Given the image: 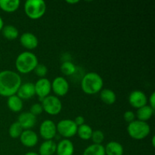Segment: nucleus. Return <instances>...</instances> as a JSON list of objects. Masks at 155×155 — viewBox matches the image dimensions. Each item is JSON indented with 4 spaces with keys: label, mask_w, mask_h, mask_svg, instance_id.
I'll return each instance as SVG.
<instances>
[{
    "label": "nucleus",
    "mask_w": 155,
    "mask_h": 155,
    "mask_svg": "<svg viewBox=\"0 0 155 155\" xmlns=\"http://www.w3.org/2000/svg\"><path fill=\"white\" fill-rule=\"evenodd\" d=\"M21 78L18 73L5 70L0 72V95L10 97L16 95L21 86Z\"/></svg>",
    "instance_id": "1"
},
{
    "label": "nucleus",
    "mask_w": 155,
    "mask_h": 155,
    "mask_svg": "<svg viewBox=\"0 0 155 155\" xmlns=\"http://www.w3.org/2000/svg\"><path fill=\"white\" fill-rule=\"evenodd\" d=\"M104 81L101 76L95 72L87 73L81 80V89L87 95H95L102 90Z\"/></svg>",
    "instance_id": "2"
},
{
    "label": "nucleus",
    "mask_w": 155,
    "mask_h": 155,
    "mask_svg": "<svg viewBox=\"0 0 155 155\" xmlns=\"http://www.w3.org/2000/svg\"><path fill=\"white\" fill-rule=\"evenodd\" d=\"M38 64V58L36 54L29 51H23L18 54L15 61L17 71L23 74H29L34 71Z\"/></svg>",
    "instance_id": "3"
},
{
    "label": "nucleus",
    "mask_w": 155,
    "mask_h": 155,
    "mask_svg": "<svg viewBox=\"0 0 155 155\" xmlns=\"http://www.w3.org/2000/svg\"><path fill=\"white\" fill-rule=\"evenodd\" d=\"M46 12V4L43 0H27L24 3V12L29 18L38 20Z\"/></svg>",
    "instance_id": "4"
},
{
    "label": "nucleus",
    "mask_w": 155,
    "mask_h": 155,
    "mask_svg": "<svg viewBox=\"0 0 155 155\" xmlns=\"http://www.w3.org/2000/svg\"><path fill=\"white\" fill-rule=\"evenodd\" d=\"M151 132V127L147 122L136 120L129 124L127 127V133L129 136L136 140H142L145 139Z\"/></svg>",
    "instance_id": "5"
},
{
    "label": "nucleus",
    "mask_w": 155,
    "mask_h": 155,
    "mask_svg": "<svg viewBox=\"0 0 155 155\" xmlns=\"http://www.w3.org/2000/svg\"><path fill=\"white\" fill-rule=\"evenodd\" d=\"M77 128L78 127L76 125L74 121L70 119L61 120L56 125L57 133L67 139L77 134Z\"/></svg>",
    "instance_id": "6"
},
{
    "label": "nucleus",
    "mask_w": 155,
    "mask_h": 155,
    "mask_svg": "<svg viewBox=\"0 0 155 155\" xmlns=\"http://www.w3.org/2000/svg\"><path fill=\"white\" fill-rule=\"evenodd\" d=\"M42 109L48 114L57 115L61 111L62 103L61 100L54 95H48L42 101Z\"/></svg>",
    "instance_id": "7"
},
{
    "label": "nucleus",
    "mask_w": 155,
    "mask_h": 155,
    "mask_svg": "<svg viewBox=\"0 0 155 155\" xmlns=\"http://www.w3.org/2000/svg\"><path fill=\"white\" fill-rule=\"evenodd\" d=\"M35 93L39 97L41 102L45 97L48 96L51 91V83L46 78H40L34 84Z\"/></svg>",
    "instance_id": "8"
},
{
    "label": "nucleus",
    "mask_w": 155,
    "mask_h": 155,
    "mask_svg": "<svg viewBox=\"0 0 155 155\" xmlns=\"http://www.w3.org/2000/svg\"><path fill=\"white\" fill-rule=\"evenodd\" d=\"M39 133L45 141L52 140L57 135L55 124L51 120H45L39 127Z\"/></svg>",
    "instance_id": "9"
},
{
    "label": "nucleus",
    "mask_w": 155,
    "mask_h": 155,
    "mask_svg": "<svg viewBox=\"0 0 155 155\" xmlns=\"http://www.w3.org/2000/svg\"><path fill=\"white\" fill-rule=\"evenodd\" d=\"M70 85L63 77H57L51 83V90L58 96H64L69 91Z\"/></svg>",
    "instance_id": "10"
},
{
    "label": "nucleus",
    "mask_w": 155,
    "mask_h": 155,
    "mask_svg": "<svg viewBox=\"0 0 155 155\" xmlns=\"http://www.w3.org/2000/svg\"><path fill=\"white\" fill-rule=\"evenodd\" d=\"M129 103L133 107L139 109L146 105L148 103V97L140 90H134L129 95Z\"/></svg>",
    "instance_id": "11"
},
{
    "label": "nucleus",
    "mask_w": 155,
    "mask_h": 155,
    "mask_svg": "<svg viewBox=\"0 0 155 155\" xmlns=\"http://www.w3.org/2000/svg\"><path fill=\"white\" fill-rule=\"evenodd\" d=\"M20 141L27 148H33L39 141L38 135L32 130H24L20 136Z\"/></svg>",
    "instance_id": "12"
},
{
    "label": "nucleus",
    "mask_w": 155,
    "mask_h": 155,
    "mask_svg": "<svg viewBox=\"0 0 155 155\" xmlns=\"http://www.w3.org/2000/svg\"><path fill=\"white\" fill-rule=\"evenodd\" d=\"M20 42L23 47L28 50H33L39 45V40L36 35L32 33H24L20 36Z\"/></svg>",
    "instance_id": "13"
},
{
    "label": "nucleus",
    "mask_w": 155,
    "mask_h": 155,
    "mask_svg": "<svg viewBox=\"0 0 155 155\" xmlns=\"http://www.w3.org/2000/svg\"><path fill=\"white\" fill-rule=\"evenodd\" d=\"M36 117L32 114L30 111L21 113L18 119V122L24 130H31L36 125Z\"/></svg>",
    "instance_id": "14"
},
{
    "label": "nucleus",
    "mask_w": 155,
    "mask_h": 155,
    "mask_svg": "<svg viewBox=\"0 0 155 155\" xmlns=\"http://www.w3.org/2000/svg\"><path fill=\"white\" fill-rule=\"evenodd\" d=\"M17 95L21 99H30L33 98L36 93H35L34 83L27 82L21 85V86L18 89L17 92Z\"/></svg>",
    "instance_id": "15"
},
{
    "label": "nucleus",
    "mask_w": 155,
    "mask_h": 155,
    "mask_svg": "<svg viewBox=\"0 0 155 155\" xmlns=\"http://www.w3.org/2000/svg\"><path fill=\"white\" fill-rule=\"evenodd\" d=\"M56 153L57 155H74V144L69 139H62L57 145Z\"/></svg>",
    "instance_id": "16"
},
{
    "label": "nucleus",
    "mask_w": 155,
    "mask_h": 155,
    "mask_svg": "<svg viewBox=\"0 0 155 155\" xmlns=\"http://www.w3.org/2000/svg\"><path fill=\"white\" fill-rule=\"evenodd\" d=\"M154 109H153L149 105L146 104V105L137 109L136 117H137L138 120L147 122V121L149 120L152 117V116L154 115Z\"/></svg>",
    "instance_id": "17"
},
{
    "label": "nucleus",
    "mask_w": 155,
    "mask_h": 155,
    "mask_svg": "<svg viewBox=\"0 0 155 155\" xmlns=\"http://www.w3.org/2000/svg\"><path fill=\"white\" fill-rule=\"evenodd\" d=\"M57 144L53 140H46L41 144L39 148V155H54L56 152Z\"/></svg>",
    "instance_id": "18"
},
{
    "label": "nucleus",
    "mask_w": 155,
    "mask_h": 155,
    "mask_svg": "<svg viewBox=\"0 0 155 155\" xmlns=\"http://www.w3.org/2000/svg\"><path fill=\"white\" fill-rule=\"evenodd\" d=\"M105 154L107 155H123L124 152V149L123 145L117 142H108L104 147Z\"/></svg>",
    "instance_id": "19"
},
{
    "label": "nucleus",
    "mask_w": 155,
    "mask_h": 155,
    "mask_svg": "<svg viewBox=\"0 0 155 155\" xmlns=\"http://www.w3.org/2000/svg\"><path fill=\"white\" fill-rule=\"evenodd\" d=\"M21 5L19 0H0V8L8 13H12L18 9Z\"/></svg>",
    "instance_id": "20"
},
{
    "label": "nucleus",
    "mask_w": 155,
    "mask_h": 155,
    "mask_svg": "<svg viewBox=\"0 0 155 155\" xmlns=\"http://www.w3.org/2000/svg\"><path fill=\"white\" fill-rule=\"evenodd\" d=\"M7 105L12 111L15 112V113L21 111L24 106L22 99H21L17 95H12L8 98Z\"/></svg>",
    "instance_id": "21"
},
{
    "label": "nucleus",
    "mask_w": 155,
    "mask_h": 155,
    "mask_svg": "<svg viewBox=\"0 0 155 155\" xmlns=\"http://www.w3.org/2000/svg\"><path fill=\"white\" fill-rule=\"evenodd\" d=\"M100 92V98L104 104L108 105L114 104L117 100V95L113 90L110 89H104Z\"/></svg>",
    "instance_id": "22"
},
{
    "label": "nucleus",
    "mask_w": 155,
    "mask_h": 155,
    "mask_svg": "<svg viewBox=\"0 0 155 155\" xmlns=\"http://www.w3.org/2000/svg\"><path fill=\"white\" fill-rule=\"evenodd\" d=\"M2 32L3 36L8 40H14L19 36V31L13 25L4 26Z\"/></svg>",
    "instance_id": "23"
},
{
    "label": "nucleus",
    "mask_w": 155,
    "mask_h": 155,
    "mask_svg": "<svg viewBox=\"0 0 155 155\" xmlns=\"http://www.w3.org/2000/svg\"><path fill=\"white\" fill-rule=\"evenodd\" d=\"M92 133H93V130H92V127L87 124H83V125L78 127L77 131V134L78 135L79 137L85 141L91 139Z\"/></svg>",
    "instance_id": "24"
},
{
    "label": "nucleus",
    "mask_w": 155,
    "mask_h": 155,
    "mask_svg": "<svg viewBox=\"0 0 155 155\" xmlns=\"http://www.w3.org/2000/svg\"><path fill=\"white\" fill-rule=\"evenodd\" d=\"M83 155H106L104 147L102 145L92 144L83 151Z\"/></svg>",
    "instance_id": "25"
},
{
    "label": "nucleus",
    "mask_w": 155,
    "mask_h": 155,
    "mask_svg": "<svg viewBox=\"0 0 155 155\" xmlns=\"http://www.w3.org/2000/svg\"><path fill=\"white\" fill-rule=\"evenodd\" d=\"M77 71V67L74 63L69 61H66L62 63L61 66V71L65 76H71L74 74Z\"/></svg>",
    "instance_id": "26"
},
{
    "label": "nucleus",
    "mask_w": 155,
    "mask_h": 155,
    "mask_svg": "<svg viewBox=\"0 0 155 155\" xmlns=\"http://www.w3.org/2000/svg\"><path fill=\"white\" fill-rule=\"evenodd\" d=\"M24 131L21 126L20 125L19 123L17 122L13 123L12 125L10 126L8 130L9 136L12 138V139H17V138H20L21 133Z\"/></svg>",
    "instance_id": "27"
},
{
    "label": "nucleus",
    "mask_w": 155,
    "mask_h": 155,
    "mask_svg": "<svg viewBox=\"0 0 155 155\" xmlns=\"http://www.w3.org/2000/svg\"><path fill=\"white\" fill-rule=\"evenodd\" d=\"M91 139L93 142V144H97V145H101L104 140V134L101 130H95L93 131Z\"/></svg>",
    "instance_id": "28"
},
{
    "label": "nucleus",
    "mask_w": 155,
    "mask_h": 155,
    "mask_svg": "<svg viewBox=\"0 0 155 155\" xmlns=\"http://www.w3.org/2000/svg\"><path fill=\"white\" fill-rule=\"evenodd\" d=\"M34 72L38 77H39L40 78H44V77L48 73V68H47V67L45 64H38V65L34 69Z\"/></svg>",
    "instance_id": "29"
},
{
    "label": "nucleus",
    "mask_w": 155,
    "mask_h": 155,
    "mask_svg": "<svg viewBox=\"0 0 155 155\" xmlns=\"http://www.w3.org/2000/svg\"><path fill=\"white\" fill-rule=\"evenodd\" d=\"M42 111H43V109H42V104H39V103L33 104V105L31 106L30 110V113L36 117L37 116V115H39L40 114H42Z\"/></svg>",
    "instance_id": "30"
},
{
    "label": "nucleus",
    "mask_w": 155,
    "mask_h": 155,
    "mask_svg": "<svg viewBox=\"0 0 155 155\" xmlns=\"http://www.w3.org/2000/svg\"><path fill=\"white\" fill-rule=\"evenodd\" d=\"M124 119L126 122L130 124L133 121L136 120V114L134 112L131 111V110H127L124 114Z\"/></svg>",
    "instance_id": "31"
},
{
    "label": "nucleus",
    "mask_w": 155,
    "mask_h": 155,
    "mask_svg": "<svg viewBox=\"0 0 155 155\" xmlns=\"http://www.w3.org/2000/svg\"><path fill=\"white\" fill-rule=\"evenodd\" d=\"M74 121L77 127H80L83 124H85V119L83 116H77Z\"/></svg>",
    "instance_id": "32"
},
{
    "label": "nucleus",
    "mask_w": 155,
    "mask_h": 155,
    "mask_svg": "<svg viewBox=\"0 0 155 155\" xmlns=\"http://www.w3.org/2000/svg\"><path fill=\"white\" fill-rule=\"evenodd\" d=\"M148 101H149V106L151 107H152L153 109L155 110V93L152 92L151 95H150L149 99H148Z\"/></svg>",
    "instance_id": "33"
},
{
    "label": "nucleus",
    "mask_w": 155,
    "mask_h": 155,
    "mask_svg": "<svg viewBox=\"0 0 155 155\" xmlns=\"http://www.w3.org/2000/svg\"><path fill=\"white\" fill-rule=\"evenodd\" d=\"M3 27H4V21H3L2 18L0 17V31H2Z\"/></svg>",
    "instance_id": "34"
},
{
    "label": "nucleus",
    "mask_w": 155,
    "mask_h": 155,
    "mask_svg": "<svg viewBox=\"0 0 155 155\" xmlns=\"http://www.w3.org/2000/svg\"><path fill=\"white\" fill-rule=\"evenodd\" d=\"M79 0H74V1H67V3H68V4H77V3L79 2Z\"/></svg>",
    "instance_id": "35"
},
{
    "label": "nucleus",
    "mask_w": 155,
    "mask_h": 155,
    "mask_svg": "<svg viewBox=\"0 0 155 155\" xmlns=\"http://www.w3.org/2000/svg\"><path fill=\"white\" fill-rule=\"evenodd\" d=\"M24 155H39V154H37V153H36V152H27V153H26Z\"/></svg>",
    "instance_id": "36"
},
{
    "label": "nucleus",
    "mask_w": 155,
    "mask_h": 155,
    "mask_svg": "<svg viewBox=\"0 0 155 155\" xmlns=\"http://www.w3.org/2000/svg\"><path fill=\"white\" fill-rule=\"evenodd\" d=\"M154 139H155L154 136H153V137H152V145H153V147H154V145H155V143H154Z\"/></svg>",
    "instance_id": "37"
}]
</instances>
